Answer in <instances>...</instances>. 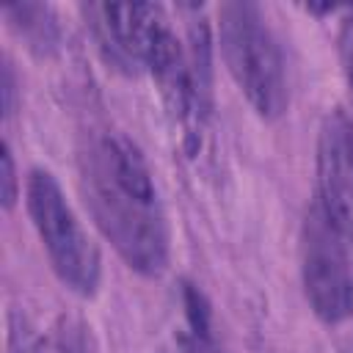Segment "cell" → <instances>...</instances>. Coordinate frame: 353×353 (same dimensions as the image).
Here are the masks:
<instances>
[{"instance_id":"6da1fadb","label":"cell","mask_w":353,"mask_h":353,"mask_svg":"<svg viewBox=\"0 0 353 353\" xmlns=\"http://www.w3.org/2000/svg\"><path fill=\"white\" fill-rule=\"evenodd\" d=\"M80 190L105 240L141 276L168 265V223L141 149L121 132H94L77 154Z\"/></svg>"},{"instance_id":"7a4b0ae2","label":"cell","mask_w":353,"mask_h":353,"mask_svg":"<svg viewBox=\"0 0 353 353\" xmlns=\"http://www.w3.org/2000/svg\"><path fill=\"white\" fill-rule=\"evenodd\" d=\"M221 52L232 80L256 116L279 119L287 108V74L279 41L254 3H226L218 14Z\"/></svg>"},{"instance_id":"3957f363","label":"cell","mask_w":353,"mask_h":353,"mask_svg":"<svg viewBox=\"0 0 353 353\" xmlns=\"http://www.w3.org/2000/svg\"><path fill=\"white\" fill-rule=\"evenodd\" d=\"M25 204L58 279L77 295H94L102 273L99 251L50 171L33 168L28 174Z\"/></svg>"},{"instance_id":"277c9868","label":"cell","mask_w":353,"mask_h":353,"mask_svg":"<svg viewBox=\"0 0 353 353\" xmlns=\"http://www.w3.org/2000/svg\"><path fill=\"white\" fill-rule=\"evenodd\" d=\"M301 279L312 312L323 323L353 314V245L312 204L301 234Z\"/></svg>"},{"instance_id":"5b68a950","label":"cell","mask_w":353,"mask_h":353,"mask_svg":"<svg viewBox=\"0 0 353 353\" xmlns=\"http://www.w3.org/2000/svg\"><path fill=\"white\" fill-rule=\"evenodd\" d=\"M314 207L353 245V119L345 110L325 113L314 154Z\"/></svg>"},{"instance_id":"8992f818","label":"cell","mask_w":353,"mask_h":353,"mask_svg":"<svg viewBox=\"0 0 353 353\" xmlns=\"http://www.w3.org/2000/svg\"><path fill=\"white\" fill-rule=\"evenodd\" d=\"M94 36L105 50L108 61L135 72L146 63V50L163 6L154 3H99L85 8Z\"/></svg>"},{"instance_id":"52a82bcc","label":"cell","mask_w":353,"mask_h":353,"mask_svg":"<svg viewBox=\"0 0 353 353\" xmlns=\"http://www.w3.org/2000/svg\"><path fill=\"white\" fill-rule=\"evenodd\" d=\"M8 353H88L85 334L69 320H58L50 328H41L22 312L8 314Z\"/></svg>"},{"instance_id":"ba28073f","label":"cell","mask_w":353,"mask_h":353,"mask_svg":"<svg viewBox=\"0 0 353 353\" xmlns=\"http://www.w3.org/2000/svg\"><path fill=\"white\" fill-rule=\"evenodd\" d=\"M6 17H17L19 22H14V25L33 44H39V47L55 44L58 30H55V22H52L47 6H11V8H6Z\"/></svg>"},{"instance_id":"9c48e42d","label":"cell","mask_w":353,"mask_h":353,"mask_svg":"<svg viewBox=\"0 0 353 353\" xmlns=\"http://www.w3.org/2000/svg\"><path fill=\"white\" fill-rule=\"evenodd\" d=\"M339 61H342V74H345L347 91L353 97V6L345 8L342 25H339Z\"/></svg>"},{"instance_id":"30bf717a","label":"cell","mask_w":353,"mask_h":353,"mask_svg":"<svg viewBox=\"0 0 353 353\" xmlns=\"http://www.w3.org/2000/svg\"><path fill=\"white\" fill-rule=\"evenodd\" d=\"M19 196V179H17V168H14V157H11V146L3 143V207L11 210L14 201Z\"/></svg>"},{"instance_id":"8fae6325","label":"cell","mask_w":353,"mask_h":353,"mask_svg":"<svg viewBox=\"0 0 353 353\" xmlns=\"http://www.w3.org/2000/svg\"><path fill=\"white\" fill-rule=\"evenodd\" d=\"M3 110H6V116L14 113V74H11L8 63L3 66Z\"/></svg>"},{"instance_id":"7c38bea8","label":"cell","mask_w":353,"mask_h":353,"mask_svg":"<svg viewBox=\"0 0 353 353\" xmlns=\"http://www.w3.org/2000/svg\"><path fill=\"white\" fill-rule=\"evenodd\" d=\"M190 353H193V350H190Z\"/></svg>"}]
</instances>
